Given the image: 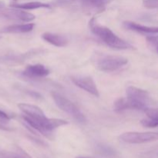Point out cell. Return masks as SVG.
Returning <instances> with one entry per match:
<instances>
[{
  "label": "cell",
  "instance_id": "cell-1",
  "mask_svg": "<svg viewBox=\"0 0 158 158\" xmlns=\"http://www.w3.org/2000/svg\"><path fill=\"white\" fill-rule=\"evenodd\" d=\"M89 28L94 35L99 37L105 44L113 49H130L134 48L127 41L117 36L110 29L99 24L94 18L89 21Z\"/></svg>",
  "mask_w": 158,
  "mask_h": 158
},
{
  "label": "cell",
  "instance_id": "cell-2",
  "mask_svg": "<svg viewBox=\"0 0 158 158\" xmlns=\"http://www.w3.org/2000/svg\"><path fill=\"white\" fill-rule=\"evenodd\" d=\"M127 98L132 105L133 110H144L147 107H150L155 104V100L153 99L151 94L136 86H128L126 90Z\"/></svg>",
  "mask_w": 158,
  "mask_h": 158
},
{
  "label": "cell",
  "instance_id": "cell-3",
  "mask_svg": "<svg viewBox=\"0 0 158 158\" xmlns=\"http://www.w3.org/2000/svg\"><path fill=\"white\" fill-rule=\"evenodd\" d=\"M52 99L55 102L56 105L60 108L61 110L69 114L74 120L80 123H85L86 122V116L83 114L80 108L77 106L71 100L65 97L62 94L57 92H52L51 94Z\"/></svg>",
  "mask_w": 158,
  "mask_h": 158
},
{
  "label": "cell",
  "instance_id": "cell-4",
  "mask_svg": "<svg viewBox=\"0 0 158 158\" xmlns=\"http://www.w3.org/2000/svg\"><path fill=\"white\" fill-rule=\"evenodd\" d=\"M60 6L78 3L84 12L89 14H97L103 12L106 6L114 0H55Z\"/></svg>",
  "mask_w": 158,
  "mask_h": 158
},
{
  "label": "cell",
  "instance_id": "cell-5",
  "mask_svg": "<svg viewBox=\"0 0 158 158\" xmlns=\"http://www.w3.org/2000/svg\"><path fill=\"white\" fill-rule=\"evenodd\" d=\"M128 60L121 56L106 55L99 59L97 68L103 72H114L127 64Z\"/></svg>",
  "mask_w": 158,
  "mask_h": 158
},
{
  "label": "cell",
  "instance_id": "cell-6",
  "mask_svg": "<svg viewBox=\"0 0 158 158\" xmlns=\"http://www.w3.org/2000/svg\"><path fill=\"white\" fill-rule=\"evenodd\" d=\"M158 139L157 132H126L120 136V140L127 143H145L156 141Z\"/></svg>",
  "mask_w": 158,
  "mask_h": 158
},
{
  "label": "cell",
  "instance_id": "cell-7",
  "mask_svg": "<svg viewBox=\"0 0 158 158\" xmlns=\"http://www.w3.org/2000/svg\"><path fill=\"white\" fill-rule=\"evenodd\" d=\"M71 80L76 86L83 90L97 97H100L98 88L92 77L87 76H75L71 77Z\"/></svg>",
  "mask_w": 158,
  "mask_h": 158
},
{
  "label": "cell",
  "instance_id": "cell-8",
  "mask_svg": "<svg viewBox=\"0 0 158 158\" xmlns=\"http://www.w3.org/2000/svg\"><path fill=\"white\" fill-rule=\"evenodd\" d=\"M12 9H2L0 10V14L6 18L12 20H19V21L29 23L35 19V16L33 14L29 12H26L23 9L13 8Z\"/></svg>",
  "mask_w": 158,
  "mask_h": 158
},
{
  "label": "cell",
  "instance_id": "cell-9",
  "mask_svg": "<svg viewBox=\"0 0 158 158\" xmlns=\"http://www.w3.org/2000/svg\"><path fill=\"white\" fill-rule=\"evenodd\" d=\"M50 73L49 69L43 64L29 65L26 67L23 74L29 78H43L48 76Z\"/></svg>",
  "mask_w": 158,
  "mask_h": 158
},
{
  "label": "cell",
  "instance_id": "cell-10",
  "mask_svg": "<svg viewBox=\"0 0 158 158\" xmlns=\"http://www.w3.org/2000/svg\"><path fill=\"white\" fill-rule=\"evenodd\" d=\"M123 26L127 29L135 31V32H140V33L143 34H151V35H154V34H157L158 32L157 27L143 26V25L138 24V23H134V22H124L123 23Z\"/></svg>",
  "mask_w": 158,
  "mask_h": 158
},
{
  "label": "cell",
  "instance_id": "cell-11",
  "mask_svg": "<svg viewBox=\"0 0 158 158\" xmlns=\"http://www.w3.org/2000/svg\"><path fill=\"white\" fill-rule=\"evenodd\" d=\"M42 38L48 43L56 47H65L68 44L67 39L60 34L45 32L42 35Z\"/></svg>",
  "mask_w": 158,
  "mask_h": 158
},
{
  "label": "cell",
  "instance_id": "cell-12",
  "mask_svg": "<svg viewBox=\"0 0 158 158\" xmlns=\"http://www.w3.org/2000/svg\"><path fill=\"white\" fill-rule=\"evenodd\" d=\"M35 24L34 23H26V24L12 25L4 28L3 32L7 33H26L29 32L33 29Z\"/></svg>",
  "mask_w": 158,
  "mask_h": 158
},
{
  "label": "cell",
  "instance_id": "cell-13",
  "mask_svg": "<svg viewBox=\"0 0 158 158\" xmlns=\"http://www.w3.org/2000/svg\"><path fill=\"white\" fill-rule=\"evenodd\" d=\"M11 7L23 9V10H32L38 9H49L50 5L41 2H29L20 3V4H12Z\"/></svg>",
  "mask_w": 158,
  "mask_h": 158
},
{
  "label": "cell",
  "instance_id": "cell-14",
  "mask_svg": "<svg viewBox=\"0 0 158 158\" xmlns=\"http://www.w3.org/2000/svg\"><path fill=\"white\" fill-rule=\"evenodd\" d=\"M114 109L116 112H122L127 110H133L132 105L127 98H119L114 102Z\"/></svg>",
  "mask_w": 158,
  "mask_h": 158
},
{
  "label": "cell",
  "instance_id": "cell-15",
  "mask_svg": "<svg viewBox=\"0 0 158 158\" xmlns=\"http://www.w3.org/2000/svg\"><path fill=\"white\" fill-rule=\"evenodd\" d=\"M10 121V117L6 113L0 110V129L5 131H9V128L6 126Z\"/></svg>",
  "mask_w": 158,
  "mask_h": 158
},
{
  "label": "cell",
  "instance_id": "cell-16",
  "mask_svg": "<svg viewBox=\"0 0 158 158\" xmlns=\"http://www.w3.org/2000/svg\"><path fill=\"white\" fill-rule=\"evenodd\" d=\"M140 123L142 124V126H143L144 127H148V128H156L158 126V120H155V119H151L148 117V118H145L141 120Z\"/></svg>",
  "mask_w": 158,
  "mask_h": 158
},
{
  "label": "cell",
  "instance_id": "cell-17",
  "mask_svg": "<svg viewBox=\"0 0 158 158\" xmlns=\"http://www.w3.org/2000/svg\"><path fill=\"white\" fill-rule=\"evenodd\" d=\"M99 151L102 155L106 156V157H111V156L115 155V151L112 148L107 146H103V145L100 146L99 147Z\"/></svg>",
  "mask_w": 158,
  "mask_h": 158
},
{
  "label": "cell",
  "instance_id": "cell-18",
  "mask_svg": "<svg viewBox=\"0 0 158 158\" xmlns=\"http://www.w3.org/2000/svg\"><path fill=\"white\" fill-rule=\"evenodd\" d=\"M145 114H147L148 117L151 119H155V120H158V112L157 108L154 107H147L146 109L143 110Z\"/></svg>",
  "mask_w": 158,
  "mask_h": 158
},
{
  "label": "cell",
  "instance_id": "cell-19",
  "mask_svg": "<svg viewBox=\"0 0 158 158\" xmlns=\"http://www.w3.org/2000/svg\"><path fill=\"white\" fill-rule=\"evenodd\" d=\"M157 34L154 35H151V36L147 37V40H148V44L151 46V47L154 48L155 52L157 50Z\"/></svg>",
  "mask_w": 158,
  "mask_h": 158
},
{
  "label": "cell",
  "instance_id": "cell-20",
  "mask_svg": "<svg viewBox=\"0 0 158 158\" xmlns=\"http://www.w3.org/2000/svg\"><path fill=\"white\" fill-rule=\"evenodd\" d=\"M143 5L148 9H157L158 7V0H143Z\"/></svg>",
  "mask_w": 158,
  "mask_h": 158
},
{
  "label": "cell",
  "instance_id": "cell-21",
  "mask_svg": "<svg viewBox=\"0 0 158 158\" xmlns=\"http://www.w3.org/2000/svg\"><path fill=\"white\" fill-rule=\"evenodd\" d=\"M0 158H19L15 154L6 152V151H0Z\"/></svg>",
  "mask_w": 158,
  "mask_h": 158
},
{
  "label": "cell",
  "instance_id": "cell-22",
  "mask_svg": "<svg viewBox=\"0 0 158 158\" xmlns=\"http://www.w3.org/2000/svg\"><path fill=\"white\" fill-rule=\"evenodd\" d=\"M76 158H92V157H77Z\"/></svg>",
  "mask_w": 158,
  "mask_h": 158
}]
</instances>
